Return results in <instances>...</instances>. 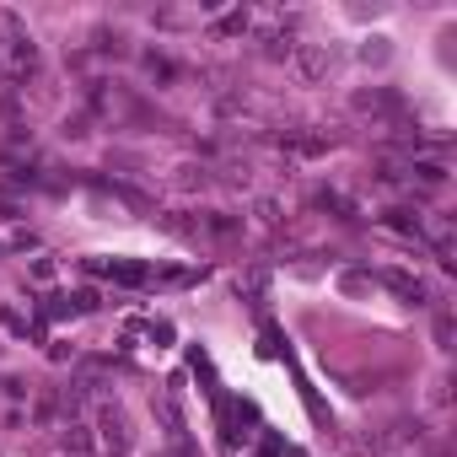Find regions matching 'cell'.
<instances>
[{"instance_id": "obj_1", "label": "cell", "mask_w": 457, "mask_h": 457, "mask_svg": "<svg viewBox=\"0 0 457 457\" xmlns=\"http://www.w3.org/2000/svg\"><path fill=\"white\" fill-rule=\"evenodd\" d=\"M414 178L420 183H446V167L441 162H414Z\"/></svg>"}]
</instances>
